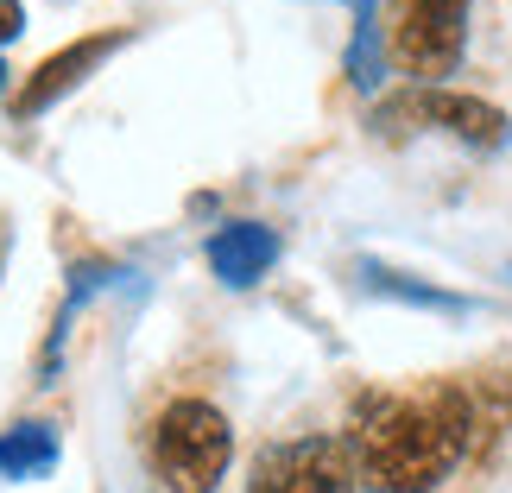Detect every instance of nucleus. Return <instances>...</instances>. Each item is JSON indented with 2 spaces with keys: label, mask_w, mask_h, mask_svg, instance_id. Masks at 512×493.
I'll list each match as a JSON object with an SVG mask.
<instances>
[{
  "label": "nucleus",
  "mask_w": 512,
  "mask_h": 493,
  "mask_svg": "<svg viewBox=\"0 0 512 493\" xmlns=\"http://www.w3.org/2000/svg\"><path fill=\"white\" fill-rule=\"evenodd\" d=\"M272 260H279V234L260 228V222H228V228H215V241H209V266H215L222 285L266 279Z\"/></svg>",
  "instance_id": "nucleus-7"
},
{
  "label": "nucleus",
  "mask_w": 512,
  "mask_h": 493,
  "mask_svg": "<svg viewBox=\"0 0 512 493\" xmlns=\"http://www.w3.org/2000/svg\"><path fill=\"white\" fill-rule=\"evenodd\" d=\"M247 493H367L348 437H291L253 456Z\"/></svg>",
  "instance_id": "nucleus-3"
},
{
  "label": "nucleus",
  "mask_w": 512,
  "mask_h": 493,
  "mask_svg": "<svg viewBox=\"0 0 512 493\" xmlns=\"http://www.w3.org/2000/svg\"><path fill=\"white\" fill-rule=\"evenodd\" d=\"M19 32H26V7H19V0H0V45L19 38Z\"/></svg>",
  "instance_id": "nucleus-11"
},
{
  "label": "nucleus",
  "mask_w": 512,
  "mask_h": 493,
  "mask_svg": "<svg viewBox=\"0 0 512 493\" xmlns=\"http://www.w3.org/2000/svg\"><path fill=\"white\" fill-rule=\"evenodd\" d=\"M462 45H468V0H399V19H392L399 70L437 83L462 64Z\"/></svg>",
  "instance_id": "nucleus-4"
},
{
  "label": "nucleus",
  "mask_w": 512,
  "mask_h": 493,
  "mask_svg": "<svg viewBox=\"0 0 512 493\" xmlns=\"http://www.w3.org/2000/svg\"><path fill=\"white\" fill-rule=\"evenodd\" d=\"M354 456L373 493H430L456 475L475 449V399L456 380H430L418 392H386L361 405Z\"/></svg>",
  "instance_id": "nucleus-1"
},
{
  "label": "nucleus",
  "mask_w": 512,
  "mask_h": 493,
  "mask_svg": "<svg viewBox=\"0 0 512 493\" xmlns=\"http://www.w3.org/2000/svg\"><path fill=\"white\" fill-rule=\"evenodd\" d=\"M57 468V430L51 424H13L0 430V481H38Z\"/></svg>",
  "instance_id": "nucleus-8"
},
{
  "label": "nucleus",
  "mask_w": 512,
  "mask_h": 493,
  "mask_svg": "<svg viewBox=\"0 0 512 493\" xmlns=\"http://www.w3.org/2000/svg\"><path fill=\"white\" fill-rule=\"evenodd\" d=\"M7 76H13V70H7V64H0V89H7Z\"/></svg>",
  "instance_id": "nucleus-12"
},
{
  "label": "nucleus",
  "mask_w": 512,
  "mask_h": 493,
  "mask_svg": "<svg viewBox=\"0 0 512 493\" xmlns=\"http://www.w3.org/2000/svg\"><path fill=\"white\" fill-rule=\"evenodd\" d=\"M373 291H386V298H405V304H424V310H468L456 291H437V285H418L411 272H392V266H361Z\"/></svg>",
  "instance_id": "nucleus-9"
},
{
  "label": "nucleus",
  "mask_w": 512,
  "mask_h": 493,
  "mask_svg": "<svg viewBox=\"0 0 512 493\" xmlns=\"http://www.w3.org/2000/svg\"><path fill=\"white\" fill-rule=\"evenodd\" d=\"M108 51H121V32H95V38H76L70 51H57V57H45V64L32 70V83H26V89L13 95V114H19V121H26V114H45V108L57 102V95L83 83V76H89L95 64H102Z\"/></svg>",
  "instance_id": "nucleus-6"
},
{
  "label": "nucleus",
  "mask_w": 512,
  "mask_h": 493,
  "mask_svg": "<svg viewBox=\"0 0 512 493\" xmlns=\"http://www.w3.org/2000/svg\"><path fill=\"white\" fill-rule=\"evenodd\" d=\"M354 83L373 89L380 83V32H373V0H354V57H348Z\"/></svg>",
  "instance_id": "nucleus-10"
},
{
  "label": "nucleus",
  "mask_w": 512,
  "mask_h": 493,
  "mask_svg": "<svg viewBox=\"0 0 512 493\" xmlns=\"http://www.w3.org/2000/svg\"><path fill=\"white\" fill-rule=\"evenodd\" d=\"M380 121H424V127H443V133H456L462 146H475V152H494L506 146V114L494 102H481V95H456V89H418V95H405V102H392Z\"/></svg>",
  "instance_id": "nucleus-5"
},
{
  "label": "nucleus",
  "mask_w": 512,
  "mask_h": 493,
  "mask_svg": "<svg viewBox=\"0 0 512 493\" xmlns=\"http://www.w3.org/2000/svg\"><path fill=\"white\" fill-rule=\"evenodd\" d=\"M146 456H152V475L171 493H215V481L228 475V456H234V430L203 399H171L152 418Z\"/></svg>",
  "instance_id": "nucleus-2"
}]
</instances>
